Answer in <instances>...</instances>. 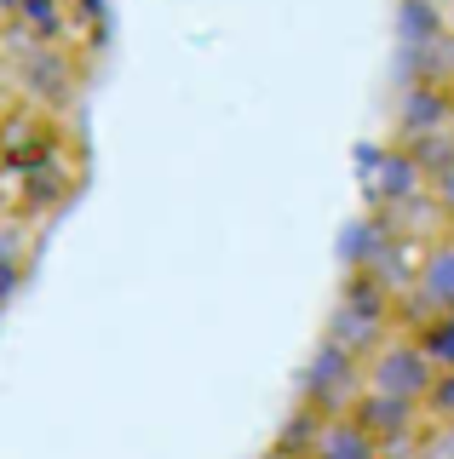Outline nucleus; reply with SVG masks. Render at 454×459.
<instances>
[{"mask_svg": "<svg viewBox=\"0 0 454 459\" xmlns=\"http://www.w3.org/2000/svg\"><path fill=\"white\" fill-rule=\"evenodd\" d=\"M391 333H403V305H397V293L380 287V281H368V276H351V287L339 293V305L328 316V344H339V351H351L357 362H368Z\"/></svg>", "mask_w": 454, "mask_h": 459, "instance_id": "f257e3e1", "label": "nucleus"}, {"mask_svg": "<svg viewBox=\"0 0 454 459\" xmlns=\"http://www.w3.org/2000/svg\"><path fill=\"white\" fill-rule=\"evenodd\" d=\"M362 362L351 351H339V344L322 339L317 351H310V362L300 373V408L317 413V420H334V413H351L362 402Z\"/></svg>", "mask_w": 454, "mask_h": 459, "instance_id": "f03ea898", "label": "nucleus"}, {"mask_svg": "<svg viewBox=\"0 0 454 459\" xmlns=\"http://www.w3.org/2000/svg\"><path fill=\"white\" fill-rule=\"evenodd\" d=\"M362 385H368V396H391V402H408V408H425V396L437 385V368L420 356V344L408 333H391L362 362Z\"/></svg>", "mask_w": 454, "mask_h": 459, "instance_id": "7ed1b4c3", "label": "nucleus"}, {"mask_svg": "<svg viewBox=\"0 0 454 459\" xmlns=\"http://www.w3.org/2000/svg\"><path fill=\"white\" fill-rule=\"evenodd\" d=\"M362 195L374 219H397L408 207H425V172L415 167V155L403 143H380L362 155Z\"/></svg>", "mask_w": 454, "mask_h": 459, "instance_id": "20e7f679", "label": "nucleus"}, {"mask_svg": "<svg viewBox=\"0 0 454 459\" xmlns=\"http://www.w3.org/2000/svg\"><path fill=\"white\" fill-rule=\"evenodd\" d=\"M403 316L408 322L454 316V230H443L437 241H425L415 253V270H408V287H403Z\"/></svg>", "mask_w": 454, "mask_h": 459, "instance_id": "39448f33", "label": "nucleus"}, {"mask_svg": "<svg viewBox=\"0 0 454 459\" xmlns=\"http://www.w3.org/2000/svg\"><path fill=\"white\" fill-rule=\"evenodd\" d=\"M454 133V98L449 86H425L408 81L403 104H397V143H425V138H449Z\"/></svg>", "mask_w": 454, "mask_h": 459, "instance_id": "423d86ee", "label": "nucleus"}, {"mask_svg": "<svg viewBox=\"0 0 454 459\" xmlns=\"http://www.w3.org/2000/svg\"><path fill=\"white\" fill-rule=\"evenodd\" d=\"M305 459H391V454L374 442V430L357 413H334V420H310Z\"/></svg>", "mask_w": 454, "mask_h": 459, "instance_id": "0eeeda50", "label": "nucleus"}, {"mask_svg": "<svg viewBox=\"0 0 454 459\" xmlns=\"http://www.w3.org/2000/svg\"><path fill=\"white\" fill-rule=\"evenodd\" d=\"M403 333L420 344V356L437 373H454V316H420V322H403Z\"/></svg>", "mask_w": 454, "mask_h": 459, "instance_id": "6e6552de", "label": "nucleus"}, {"mask_svg": "<svg viewBox=\"0 0 454 459\" xmlns=\"http://www.w3.org/2000/svg\"><path fill=\"white\" fill-rule=\"evenodd\" d=\"M425 207H432L443 224H454V161H449L443 172H432V178H425Z\"/></svg>", "mask_w": 454, "mask_h": 459, "instance_id": "1a4fd4ad", "label": "nucleus"}, {"mask_svg": "<svg viewBox=\"0 0 454 459\" xmlns=\"http://www.w3.org/2000/svg\"><path fill=\"white\" fill-rule=\"evenodd\" d=\"M408 459H454V420H443V425H425V437H420V448L408 454Z\"/></svg>", "mask_w": 454, "mask_h": 459, "instance_id": "9d476101", "label": "nucleus"}, {"mask_svg": "<svg viewBox=\"0 0 454 459\" xmlns=\"http://www.w3.org/2000/svg\"><path fill=\"white\" fill-rule=\"evenodd\" d=\"M425 420H454V373H437V385H432V396H425Z\"/></svg>", "mask_w": 454, "mask_h": 459, "instance_id": "9b49d317", "label": "nucleus"}, {"mask_svg": "<svg viewBox=\"0 0 454 459\" xmlns=\"http://www.w3.org/2000/svg\"><path fill=\"white\" fill-rule=\"evenodd\" d=\"M23 281H30V264H6V258H0V310L18 299V287H23Z\"/></svg>", "mask_w": 454, "mask_h": 459, "instance_id": "f8f14e48", "label": "nucleus"}, {"mask_svg": "<svg viewBox=\"0 0 454 459\" xmlns=\"http://www.w3.org/2000/svg\"><path fill=\"white\" fill-rule=\"evenodd\" d=\"M449 98H454V81H449Z\"/></svg>", "mask_w": 454, "mask_h": 459, "instance_id": "ddd939ff", "label": "nucleus"}, {"mask_svg": "<svg viewBox=\"0 0 454 459\" xmlns=\"http://www.w3.org/2000/svg\"><path fill=\"white\" fill-rule=\"evenodd\" d=\"M282 459H288V454H282ZM300 459H305V454H300Z\"/></svg>", "mask_w": 454, "mask_h": 459, "instance_id": "4468645a", "label": "nucleus"}]
</instances>
